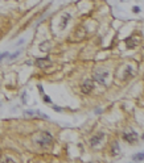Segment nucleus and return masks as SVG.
Wrapping results in <instances>:
<instances>
[{"label":"nucleus","instance_id":"nucleus-1","mask_svg":"<svg viewBox=\"0 0 144 163\" xmlns=\"http://www.w3.org/2000/svg\"><path fill=\"white\" fill-rule=\"evenodd\" d=\"M33 142L41 149H48L53 142V137L48 132H38L33 136Z\"/></svg>","mask_w":144,"mask_h":163},{"label":"nucleus","instance_id":"nucleus-2","mask_svg":"<svg viewBox=\"0 0 144 163\" xmlns=\"http://www.w3.org/2000/svg\"><path fill=\"white\" fill-rule=\"evenodd\" d=\"M137 138H139L137 134L135 132H132V130H127V132L123 133V139H124V141H127L128 143H136Z\"/></svg>","mask_w":144,"mask_h":163},{"label":"nucleus","instance_id":"nucleus-3","mask_svg":"<svg viewBox=\"0 0 144 163\" xmlns=\"http://www.w3.org/2000/svg\"><path fill=\"white\" fill-rule=\"evenodd\" d=\"M94 90V82L91 79H87L83 82V84L81 86V91L83 92V94H90L91 91Z\"/></svg>","mask_w":144,"mask_h":163},{"label":"nucleus","instance_id":"nucleus-4","mask_svg":"<svg viewBox=\"0 0 144 163\" xmlns=\"http://www.w3.org/2000/svg\"><path fill=\"white\" fill-rule=\"evenodd\" d=\"M103 137H105L103 133H98V134L93 136V137H91V139H90V146H97V145H99L102 142Z\"/></svg>","mask_w":144,"mask_h":163},{"label":"nucleus","instance_id":"nucleus-5","mask_svg":"<svg viewBox=\"0 0 144 163\" xmlns=\"http://www.w3.org/2000/svg\"><path fill=\"white\" fill-rule=\"evenodd\" d=\"M36 65L38 67H41V68H45V67H48L50 65V59L46 57V58H38V59L36 61Z\"/></svg>","mask_w":144,"mask_h":163},{"label":"nucleus","instance_id":"nucleus-6","mask_svg":"<svg viewBox=\"0 0 144 163\" xmlns=\"http://www.w3.org/2000/svg\"><path fill=\"white\" fill-rule=\"evenodd\" d=\"M107 75H108V72H107V71H103L102 74H101V72H97V74L94 75V79H95L97 82H99V83L105 84V83H106L105 79L107 78Z\"/></svg>","mask_w":144,"mask_h":163},{"label":"nucleus","instance_id":"nucleus-7","mask_svg":"<svg viewBox=\"0 0 144 163\" xmlns=\"http://www.w3.org/2000/svg\"><path fill=\"white\" fill-rule=\"evenodd\" d=\"M69 21H70V15H69V13H64V15H62V20H61L60 29H65Z\"/></svg>","mask_w":144,"mask_h":163},{"label":"nucleus","instance_id":"nucleus-8","mask_svg":"<svg viewBox=\"0 0 144 163\" xmlns=\"http://www.w3.org/2000/svg\"><path fill=\"white\" fill-rule=\"evenodd\" d=\"M50 49V42L49 41H45V42H42L41 45H40V50L41 51H49Z\"/></svg>","mask_w":144,"mask_h":163},{"label":"nucleus","instance_id":"nucleus-9","mask_svg":"<svg viewBox=\"0 0 144 163\" xmlns=\"http://www.w3.org/2000/svg\"><path fill=\"white\" fill-rule=\"evenodd\" d=\"M111 154L112 155H118L119 154V145L118 142H114L112 146H111Z\"/></svg>","mask_w":144,"mask_h":163},{"label":"nucleus","instance_id":"nucleus-10","mask_svg":"<svg viewBox=\"0 0 144 163\" xmlns=\"http://www.w3.org/2000/svg\"><path fill=\"white\" fill-rule=\"evenodd\" d=\"M126 44H127V46H128L130 49H132V48H135V46H136V42L132 39V37H130V38L126 39Z\"/></svg>","mask_w":144,"mask_h":163},{"label":"nucleus","instance_id":"nucleus-11","mask_svg":"<svg viewBox=\"0 0 144 163\" xmlns=\"http://www.w3.org/2000/svg\"><path fill=\"white\" fill-rule=\"evenodd\" d=\"M132 70H131V66H127V68H126V72H124V79H128L132 76Z\"/></svg>","mask_w":144,"mask_h":163},{"label":"nucleus","instance_id":"nucleus-12","mask_svg":"<svg viewBox=\"0 0 144 163\" xmlns=\"http://www.w3.org/2000/svg\"><path fill=\"white\" fill-rule=\"evenodd\" d=\"M85 28H78V30H77V38H83L85 37Z\"/></svg>","mask_w":144,"mask_h":163},{"label":"nucleus","instance_id":"nucleus-13","mask_svg":"<svg viewBox=\"0 0 144 163\" xmlns=\"http://www.w3.org/2000/svg\"><path fill=\"white\" fill-rule=\"evenodd\" d=\"M0 162H3V163H5V162H8V163H13V162H16L13 158H11V156H2L0 158Z\"/></svg>","mask_w":144,"mask_h":163},{"label":"nucleus","instance_id":"nucleus-14","mask_svg":"<svg viewBox=\"0 0 144 163\" xmlns=\"http://www.w3.org/2000/svg\"><path fill=\"white\" fill-rule=\"evenodd\" d=\"M143 158H144V155H143V154H137V155L134 156V160H141Z\"/></svg>","mask_w":144,"mask_h":163},{"label":"nucleus","instance_id":"nucleus-15","mask_svg":"<svg viewBox=\"0 0 144 163\" xmlns=\"http://www.w3.org/2000/svg\"><path fill=\"white\" fill-rule=\"evenodd\" d=\"M5 57H8V53H2L0 54V61H2L3 58H5Z\"/></svg>","mask_w":144,"mask_h":163},{"label":"nucleus","instance_id":"nucleus-16","mask_svg":"<svg viewBox=\"0 0 144 163\" xmlns=\"http://www.w3.org/2000/svg\"><path fill=\"white\" fill-rule=\"evenodd\" d=\"M44 101H45V103H50V99H49L48 96H44Z\"/></svg>","mask_w":144,"mask_h":163},{"label":"nucleus","instance_id":"nucleus-17","mask_svg":"<svg viewBox=\"0 0 144 163\" xmlns=\"http://www.w3.org/2000/svg\"><path fill=\"white\" fill-rule=\"evenodd\" d=\"M20 54V51H17V53H15V54H12V57H11V59H13V58H16L17 55Z\"/></svg>","mask_w":144,"mask_h":163},{"label":"nucleus","instance_id":"nucleus-18","mask_svg":"<svg viewBox=\"0 0 144 163\" xmlns=\"http://www.w3.org/2000/svg\"><path fill=\"white\" fill-rule=\"evenodd\" d=\"M53 108H54L56 112H61V108H58V107H53Z\"/></svg>","mask_w":144,"mask_h":163},{"label":"nucleus","instance_id":"nucleus-19","mask_svg":"<svg viewBox=\"0 0 144 163\" xmlns=\"http://www.w3.org/2000/svg\"><path fill=\"white\" fill-rule=\"evenodd\" d=\"M139 11H140L139 7H135V8H134V12H139Z\"/></svg>","mask_w":144,"mask_h":163}]
</instances>
